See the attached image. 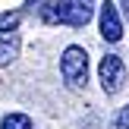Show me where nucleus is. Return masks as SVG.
<instances>
[{
	"label": "nucleus",
	"instance_id": "423d86ee",
	"mask_svg": "<svg viewBox=\"0 0 129 129\" xmlns=\"http://www.w3.org/2000/svg\"><path fill=\"white\" fill-rule=\"evenodd\" d=\"M16 25H19V13H0V35L13 31Z\"/></svg>",
	"mask_w": 129,
	"mask_h": 129
},
{
	"label": "nucleus",
	"instance_id": "0eeeda50",
	"mask_svg": "<svg viewBox=\"0 0 129 129\" xmlns=\"http://www.w3.org/2000/svg\"><path fill=\"white\" fill-rule=\"evenodd\" d=\"M113 123H117V129H129V104L117 113V120H113Z\"/></svg>",
	"mask_w": 129,
	"mask_h": 129
},
{
	"label": "nucleus",
	"instance_id": "f03ea898",
	"mask_svg": "<svg viewBox=\"0 0 129 129\" xmlns=\"http://www.w3.org/2000/svg\"><path fill=\"white\" fill-rule=\"evenodd\" d=\"M60 76L66 79L69 88H85L88 82V54L82 47H66L63 50V60H60Z\"/></svg>",
	"mask_w": 129,
	"mask_h": 129
},
{
	"label": "nucleus",
	"instance_id": "7ed1b4c3",
	"mask_svg": "<svg viewBox=\"0 0 129 129\" xmlns=\"http://www.w3.org/2000/svg\"><path fill=\"white\" fill-rule=\"evenodd\" d=\"M101 88H104L107 94H117L120 88H123V82H126V66H123V60H120L117 54H107L104 60H101Z\"/></svg>",
	"mask_w": 129,
	"mask_h": 129
},
{
	"label": "nucleus",
	"instance_id": "f257e3e1",
	"mask_svg": "<svg viewBox=\"0 0 129 129\" xmlns=\"http://www.w3.org/2000/svg\"><path fill=\"white\" fill-rule=\"evenodd\" d=\"M50 16L63 25L85 28L94 16V0H54V13Z\"/></svg>",
	"mask_w": 129,
	"mask_h": 129
},
{
	"label": "nucleus",
	"instance_id": "20e7f679",
	"mask_svg": "<svg viewBox=\"0 0 129 129\" xmlns=\"http://www.w3.org/2000/svg\"><path fill=\"white\" fill-rule=\"evenodd\" d=\"M101 35L104 41H120L123 38V19H120L117 3H101Z\"/></svg>",
	"mask_w": 129,
	"mask_h": 129
},
{
	"label": "nucleus",
	"instance_id": "39448f33",
	"mask_svg": "<svg viewBox=\"0 0 129 129\" xmlns=\"http://www.w3.org/2000/svg\"><path fill=\"white\" fill-rule=\"evenodd\" d=\"M0 129H31V117H25V113H6Z\"/></svg>",
	"mask_w": 129,
	"mask_h": 129
},
{
	"label": "nucleus",
	"instance_id": "6e6552de",
	"mask_svg": "<svg viewBox=\"0 0 129 129\" xmlns=\"http://www.w3.org/2000/svg\"><path fill=\"white\" fill-rule=\"evenodd\" d=\"M120 6H123V16L129 19V0H120Z\"/></svg>",
	"mask_w": 129,
	"mask_h": 129
}]
</instances>
